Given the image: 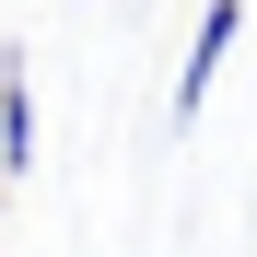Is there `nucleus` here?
<instances>
[{
  "mask_svg": "<svg viewBox=\"0 0 257 257\" xmlns=\"http://www.w3.org/2000/svg\"><path fill=\"white\" fill-rule=\"evenodd\" d=\"M234 35H245V0H210V12H199V35H187V70H176V128H187V117L210 105V82H222Z\"/></svg>",
  "mask_w": 257,
  "mask_h": 257,
  "instance_id": "f257e3e1",
  "label": "nucleus"
},
{
  "mask_svg": "<svg viewBox=\"0 0 257 257\" xmlns=\"http://www.w3.org/2000/svg\"><path fill=\"white\" fill-rule=\"evenodd\" d=\"M35 164V70L24 47H0V176H24Z\"/></svg>",
  "mask_w": 257,
  "mask_h": 257,
  "instance_id": "f03ea898",
  "label": "nucleus"
}]
</instances>
